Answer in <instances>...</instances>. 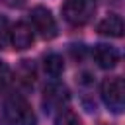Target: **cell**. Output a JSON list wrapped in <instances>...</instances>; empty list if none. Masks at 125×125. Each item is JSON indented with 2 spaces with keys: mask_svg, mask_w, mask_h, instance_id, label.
<instances>
[{
  "mask_svg": "<svg viewBox=\"0 0 125 125\" xmlns=\"http://www.w3.org/2000/svg\"><path fill=\"white\" fill-rule=\"evenodd\" d=\"M0 2L8 8H21V6H25L27 0H0Z\"/></svg>",
  "mask_w": 125,
  "mask_h": 125,
  "instance_id": "4fadbf2b",
  "label": "cell"
},
{
  "mask_svg": "<svg viewBox=\"0 0 125 125\" xmlns=\"http://www.w3.org/2000/svg\"><path fill=\"white\" fill-rule=\"evenodd\" d=\"M55 125H80V119H78V115L72 109L61 107L57 117H55Z\"/></svg>",
  "mask_w": 125,
  "mask_h": 125,
  "instance_id": "30bf717a",
  "label": "cell"
},
{
  "mask_svg": "<svg viewBox=\"0 0 125 125\" xmlns=\"http://www.w3.org/2000/svg\"><path fill=\"white\" fill-rule=\"evenodd\" d=\"M68 102V90L62 86V84H49L43 92V105H45V111L49 109H61L64 107V104Z\"/></svg>",
  "mask_w": 125,
  "mask_h": 125,
  "instance_id": "8992f818",
  "label": "cell"
},
{
  "mask_svg": "<svg viewBox=\"0 0 125 125\" xmlns=\"http://www.w3.org/2000/svg\"><path fill=\"white\" fill-rule=\"evenodd\" d=\"M61 12L66 23L80 27L92 20L96 12V0H64V4L61 6Z\"/></svg>",
  "mask_w": 125,
  "mask_h": 125,
  "instance_id": "7a4b0ae2",
  "label": "cell"
},
{
  "mask_svg": "<svg viewBox=\"0 0 125 125\" xmlns=\"http://www.w3.org/2000/svg\"><path fill=\"white\" fill-rule=\"evenodd\" d=\"M94 59H96L100 68H113L119 62V51L111 45L100 43V45L94 47Z\"/></svg>",
  "mask_w": 125,
  "mask_h": 125,
  "instance_id": "52a82bcc",
  "label": "cell"
},
{
  "mask_svg": "<svg viewBox=\"0 0 125 125\" xmlns=\"http://www.w3.org/2000/svg\"><path fill=\"white\" fill-rule=\"evenodd\" d=\"M8 33H10V27H8V21L0 16V49H4L8 45Z\"/></svg>",
  "mask_w": 125,
  "mask_h": 125,
  "instance_id": "8fae6325",
  "label": "cell"
},
{
  "mask_svg": "<svg viewBox=\"0 0 125 125\" xmlns=\"http://www.w3.org/2000/svg\"><path fill=\"white\" fill-rule=\"evenodd\" d=\"M2 111L10 125H35V113L27 100L20 94H8L4 98Z\"/></svg>",
  "mask_w": 125,
  "mask_h": 125,
  "instance_id": "6da1fadb",
  "label": "cell"
},
{
  "mask_svg": "<svg viewBox=\"0 0 125 125\" xmlns=\"http://www.w3.org/2000/svg\"><path fill=\"white\" fill-rule=\"evenodd\" d=\"M8 43H12V47L18 49V51H23V49L31 47V43H33L31 25H27L25 21H18L16 25H12L10 33H8Z\"/></svg>",
  "mask_w": 125,
  "mask_h": 125,
  "instance_id": "5b68a950",
  "label": "cell"
},
{
  "mask_svg": "<svg viewBox=\"0 0 125 125\" xmlns=\"http://www.w3.org/2000/svg\"><path fill=\"white\" fill-rule=\"evenodd\" d=\"M43 68H45V72H47L49 76L57 78V76H61L62 70H64V61H62L61 55L49 53V55H45V59H43Z\"/></svg>",
  "mask_w": 125,
  "mask_h": 125,
  "instance_id": "9c48e42d",
  "label": "cell"
},
{
  "mask_svg": "<svg viewBox=\"0 0 125 125\" xmlns=\"http://www.w3.org/2000/svg\"><path fill=\"white\" fill-rule=\"evenodd\" d=\"M31 25L33 29L43 37V39H53L57 35V21L51 14V10H47L45 6H35L31 10Z\"/></svg>",
  "mask_w": 125,
  "mask_h": 125,
  "instance_id": "277c9868",
  "label": "cell"
},
{
  "mask_svg": "<svg viewBox=\"0 0 125 125\" xmlns=\"http://www.w3.org/2000/svg\"><path fill=\"white\" fill-rule=\"evenodd\" d=\"M100 94H102L104 104L113 113H121L123 111V105H125V84H123V80L119 76L105 78L102 82Z\"/></svg>",
  "mask_w": 125,
  "mask_h": 125,
  "instance_id": "3957f363",
  "label": "cell"
},
{
  "mask_svg": "<svg viewBox=\"0 0 125 125\" xmlns=\"http://www.w3.org/2000/svg\"><path fill=\"white\" fill-rule=\"evenodd\" d=\"M98 33L107 35V37H121L123 35V20H121V16H117V14L105 16L98 23Z\"/></svg>",
  "mask_w": 125,
  "mask_h": 125,
  "instance_id": "ba28073f",
  "label": "cell"
},
{
  "mask_svg": "<svg viewBox=\"0 0 125 125\" xmlns=\"http://www.w3.org/2000/svg\"><path fill=\"white\" fill-rule=\"evenodd\" d=\"M10 82V66L0 59V88Z\"/></svg>",
  "mask_w": 125,
  "mask_h": 125,
  "instance_id": "7c38bea8",
  "label": "cell"
}]
</instances>
